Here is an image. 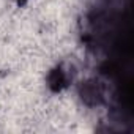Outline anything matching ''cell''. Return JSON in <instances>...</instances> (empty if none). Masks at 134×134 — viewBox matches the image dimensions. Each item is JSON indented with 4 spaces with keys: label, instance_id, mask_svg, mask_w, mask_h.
<instances>
[{
    "label": "cell",
    "instance_id": "6da1fadb",
    "mask_svg": "<svg viewBox=\"0 0 134 134\" xmlns=\"http://www.w3.org/2000/svg\"><path fill=\"white\" fill-rule=\"evenodd\" d=\"M49 85L55 92L60 90V88H63L66 85V74H65V71H62L60 68L58 70H54L51 73V76H49Z\"/></svg>",
    "mask_w": 134,
    "mask_h": 134
}]
</instances>
